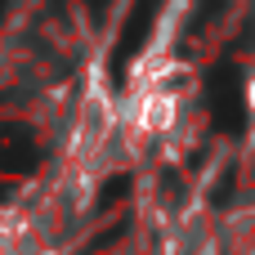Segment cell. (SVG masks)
I'll return each mask as SVG.
<instances>
[{
	"mask_svg": "<svg viewBox=\"0 0 255 255\" xmlns=\"http://www.w3.org/2000/svg\"><path fill=\"white\" fill-rule=\"evenodd\" d=\"M215 117H220V126L224 130H247V85H242V76L233 72V67H224L220 76H215Z\"/></svg>",
	"mask_w": 255,
	"mask_h": 255,
	"instance_id": "cell-1",
	"label": "cell"
}]
</instances>
